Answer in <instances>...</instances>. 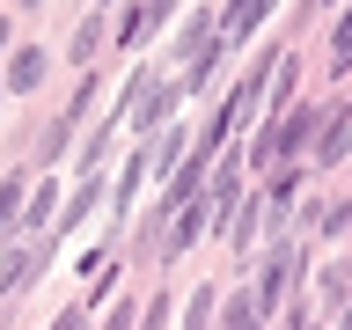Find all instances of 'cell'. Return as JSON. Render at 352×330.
Returning a JSON list of instances; mask_svg holds the SVG:
<instances>
[{"label":"cell","mask_w":352,"mask_h":330,"mask_svg":"<svg viewBox=\"0 0 352 330\" xmlns=\"http://www.w3.org/2000/svg\"><path fill=\"white\" fill-rule=\"evenodd\" d=\"M15 88H37L44 81V52H15V74H8Z\"/></svg>","instance_id":"cell-1"},{"label":"cell","mask_w":352,"mask_h":330,"mask_svg":"<svg viewBox=\"0 0 352 330\" xmlns=\"http://www.w3.org/2000/svg\"><path fill=\"white\" fill-rule=\"evenodd\" d=\"M338 59H345V66H352V15H345V22H338Z\"/></svg>","instance_id":"cell-2"},{"label":"cell","mask_w":352,"mask_h":330,"mask_svg":"<svg viewBox=\"0 0 352 330\" xmlns=\"http://www.w3.org/2000/svg\"><path fill=\"white\" fill-rule=\"evenodd\" d=\"M0 37H8V15H0Z\"/></svg>","instance_id":"cell-3"}]
</instances>
